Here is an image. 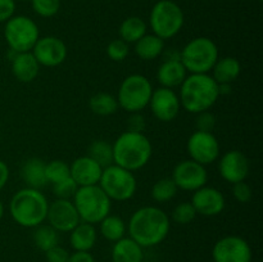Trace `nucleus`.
I'll return each instance as SVG.
<instances>
[{
    "label": "nucleus",
    "instance_id": "nucleus-24",
    "mask_svg": "<svg viewBox=\"0 0 263 262\" xmlns=\"http://www.w3.org/2000/svg\"><path fill=\"white\" fill-rule=\"evenodd\" d=\"M143 247L139 246L134 239L122 238L115 241L112 248L113 262H143Z\"/></svg>",
    "mask_w": 263,
    "mask_h": 262
},
{
    "label": "nucleus",
    "instance_id": "nucleus-35",
    "mask_svg": "<svg viewBox=\"0 0 263 262\" xmlns=\"http://www.w3.org/2000/svg\"><path fill=\"white\" fill-rule=\"evenodd\" d=\"M197 216L195 208L190 202H182L179 203L176 207L172 211V220L180 225H186L190 223Z\"/></svg>",
    "mask_w": 263,
    "mask_h": 262
},
{
    "label": "nucleus",
    "instance_id": "nucleus-27",
    "mask_svg": "<svg viewBox=\"0 0 263 262\" xmlns=\"http://www.w3.org/2000/svg\"><path fill=\"white\" fill-rule=\"evenodd\" d=\"M118 33L127 44H135L146 33V23L139 17H128L121 23Z\"/></svg>",
    "mask_w": 263,
    "mask_h": 262
},
{
    "label": "nucleus",
    "instance_id": "nucleus-15",
    "mask_svg": "<svg viewBox=\"0 0 263 262\" xmlns=\"http://www.w3.org/2000/svg\"><path fill=\"white\" fill-rule=\"evenodd\" d=\"M31 53L40 66L57 67L66 61L68 50L61 39L55 36H44L39 38Z\"/></svg>",
    "mask_w": 263,
    "mask_h": 262
},
{
    "label": "nucleus",
    "instance_id": "nucleus-11",
    "mask_svg": "<svg viewBox=\"0 0 263 262\" xmlns=\"http://www.w3.org/2000/svg\"><path fill=\"white\" fill-rule=\"evenodd\" d=\"M253 252L249 243L238 235L223 236L212 248L215 262H251Z\"/></svg>",
    "mask_w": 263,
    "mask_h": 262
},
{
    "label": "nucleus",
    "instance_id": "nucleus-40",
    "mask_svg": "<svg viewBox=\"0 0 263 262\" xmlns=\"http://www.w3.org/2000/svg\"><path fill=\"white\" fill-rule=\"evenodd\" d=\"M45 258L48 262H67L69 258V253L64 247L58 244L45 252Z\"/></svg>",
    "mask_w": 263,
    "mask_h": 262
},
{
    "label": "nucleus",
    "instance_id": "nucleus-43",
    "mask_svg": "<svg viewBox=\"0 0 263 262\" xmlns=\"http://www.w3.org/2000/svg\"><path fill=\"white\" fill-rule=\"evenodd\" d=\"M67 262H95V259L90 252H74L69 254Z\"/></svg>",
    "mask_w": 263,
    "mask_h": 262
},
{
    "label": "nucleus",
    "instance_id": "nucleus-4",
    "mask_svg": "<svg viewBox=\"0 0 263 262\" xmlns=\"http://www.w3.org/2000/svg\"><path fill=\"white\" fill-rule=\"evenodd\" d=\"M49 203L37 189L25 188L15 193L9 203L13 220L23 228H36L46 220Z\"/></svg>",
    "mask_w": 263,
    "mask_h": 262
},
{
    "label": "nucleus",
    "instance_id": "nucleus-18",
    "mask_svg": "<svg viewBox=\"0 0 263 262\" xmlns=\"http://www.w3.org/2000/svg\"><path fill=\"white\" fill-rule=\"evenodd\" d=\"M195 212L202 216L212 217L220 215L225 208V197L218 189L212 186H202L195 190L192 202Z\"/></svg>",
    "mask_w": 263,
    "mask_h": 262
},
{
    "label": "nucleus",
    "instance_id": "nucleus-29",
    "mask_svg": "<svg viewBox=\"0 0 263 262\" xmlns=\"http://www.w3.org/2000/svg\"><path fill=\"white\" fill-rule=\"evenodd\" d=\"M89 107L92 113L98 116H110L117 112L118 102L117 98L108 92H98L92 95L89 100Z\"/></svg>",
    "mask_w": 263,
    "mask_h": 262
},
{
    "label": "nucleus",
    "instance_id": "nucleus-21",
    "mask_svg": "<svg viewBox=\"0 0 263 262\" xmlns=\"http://www.w3.org/2000/svg\"><path fill=\"white\" fill-rule=\"evenodd\" d=\"M186 77V69L181 61H163L157 71V80L162 87L180 86Z\"/></svg>",
    "mask_w": 263,
    "mask_h": 262
},
{
    "label": "nucleus",
    "instance_id": "nucleus-26",
    "mask_svg": "<svg viewBox=\"0 0 263 262\" xmlns=\"http://www.w3.org/2000/svg\"><path fill=\"white\" fill-rule=\"evenodd\" d=\"M164 50V40L157 35H145L135 43V53L143 61H153L162 55Z\"/></svg>",
    "mask_w": 263,
    "mask_h": 262
},
{
    "label": "nucleus",
    "instance_id": "nucleus-41",
    "mask_svg": "<svg viewBox=\"0 0 263 262\" xmlns=\"http://www.w3.org/2000/svg\"><path fill=\"white\" fill-rule=\"evenodd\" d=\"M145 118L140 112L131 113V116L127 120V127L128 131H134V133H143L145 130Z\"/></svg>",
    "mask_w": 263,
    "mask_h": 262
},
{
    "label": "nucleus",
    "instance_id": "nucleus-46",
    "mask_svg": "<svg viewBox=\"0 0 263 262\" xmlns=\"http://www.w3.org/2000/svg\"><path fill=\"white\" fill-rule=\"evenodd\" d=\"M3 216H4V204H3V202L0 200V220L3 218Z\"/></svg>",
    "mask_w": 263,
    "mask_h": 262
},
{
    "label": "nucleus",
    "instance_id": "nucleus-13",
    "mask_svg": "<svg viewBox=\"0 0 263 262\" xmlns=\"http://www.w3.org/2000/svg\"><path fill=\"white\" fill-rule=\"evenodd\" d=\"M171 179L176 184L177 189L195 192L207 184L208 174L203 164L193 159H185L175 166Z\"/></svg>",
    "mask_w": 263,
    "mask_h": 262
},
{
    "label": "nucleus",
    "instance_id": "nucleus-16",
    "mask_svg": "<svg viewBox=\"0 0 263 262\" xmlns=\"http://www.w3.org/2000/svg\"><path fill=\"white\" fill-rule=\"evenodd\" d=\"M149 105H151L154 117L162 122L174 121L181 108L179 95L172 89L162 86L157 90H153Z\"/></svg>",
    "mask_w": 263,
    "mask_h": 262
},
{
    "label": "nucleus",
    "instance_id": "nucleus-28",
    "mask_svg": "<svg viewBox=\"0 0 263 262\" xmlns=\"http://www.w3.org/2000/svg\"><path fill=\"white\" fill-rule=\"evenodd\" d=\"M100 234L109 241H117L125 238L126 223L121 217L116 215H108L100 221Z\"/></svg>",
    "mask_w": 263,
    "mask_h": 262
},
{
    "label": "nucleus",
    "instance_id": "nucleus-44",
    "mask_svg": "<svg viewBox=\"0 0 263 262\" xmlns=\"http://www.w3.org/2000/svg\"><path fill=\"white\" fill-rule=\"evenodd\" d=\"M9 167L7 166V163L4 161L0 159V190L7 185L8 180H9Z\"/></svg>",
    "mask_w": 263,
    "mask_h": 262
},
{
    "label": "nucleus",
    "instance_id": "nucleus-23",
    "mask_svg": "<svg viewBox=\"0 0 263 262\" xmlns=\"http://www.w3.org/2000/svg\"><path fill=\"white\" fill-rule=\"evenodd\" d=\"M21 176L26 182L27 188L32 189H43L48 180L45 176V162L40 158H30L22 164Z\"/></svg>",
    "mask_w": 263,
    "mask_h": 262
},
{
    "label": "nucleus",
    "instance_id": "nucleus-1",
    "mask_svg": "<svg viewBox=\"0 0 263 262\" xmlns=\"http://www.w3.org/2000/svg\"><path fill=\"white\" fill-rule=\"evenodd\" d=\"M171 228L170 217L163 210L145 205L133 213L128 222L130 238L143 248L161 244L167 238Z\"/></svg>",
    "mask_w": 263,
    "mask_h": 262
},
{
    "label": "nucleus",
    "instance_id": "nucleus-25",
    "mask_svg": "<svg viewBox=\"0 0 263 262\" xmlns=\"http://www.w3.org/2000/svg\"><path fill=\"white\" fill-rule=\"evenodd\" d=\"M213 80L220 84H233L241 72V64L234 57L218 58L212 68Z\"/></svg>",
    "mask_w": 263,
    "mask_h": 262
},
{
    "label": "nucleus",
    "instance_id": "nucleus-19",
    "mask_svg": "<svg viewBox=\"0 0 263 262\" xmlns=\"http://www.w3.org/2000/svg\"><path fill=\"white\" fill-rule=\"evenodd\" d=\"M102 172L103 167L89 156L76 158L69 166V176L73 179L79 188L98 185Z\"/></svg>",
    "mask_w": 263,
    "mask_h": 262
},
{
    "label": "nucleus",
    "instance_id": "nucleus-39",
    "mask_svg": "<svg viewBox=\"0 0 263 262\" xmlns=\"http://www.w3.org/2000/svg\"><path fill=\"white\" fill-rule=\"evenodd\" d=\"M233 194L235 197V199L240 203H248L249 200L252 199V193L251 186H249L247 182L240 181V182H235L233 185Z\"/></svg>",
    "mask_w": 263,
    "mask_h": 262
},
{
    "label": "nucleus",
    "instance_id": "nucleus-20",
    "mask_svg": "<svg viewBox=\"0 0 263 262\" xmlns=\"http://www.w3.org/2000/svg\"><path fill=\"white\" fill-rule=\"evenodd\" d=\"M12 72L18 81L31 82L37 77L40 64L31 51L14 53L12 58Z\"/></svg>",
    "mask_w": 263,
    "mask_h": 262
},
{
    "label": "nucleus",
    "instance_id": "nucleus-7",
    "mask_svg": "<svg viewBox=\"0 0 263 262\" xmlns=\"http://www.w3.org/2000/svg\"><path fill=\"white\" fill-rule=\"evenodd\" d=\"M184 12L177 3L172 0H159L153 5L149 22L154 35L162 40L176 36L184 26Z\"/></svg>",
    "mask_w": 263,
    "mask_h": 262
},
{
    "label": "nucleus",
    "instance_id": "nucleus-22",
    "mask_svg": "<svg viewBox=\"0 0 263 262\" xmlns=\"http://www.w3.org/2000/svg\"><path fill=\"white\" fill-rule=\"evenodd\" d=\"M69 233V243L74 252H90L97 243V230L91 223L82 221Z\"/></svg>",
    "mask_w": 263,
    "mask_h": 262
},
{
    "label": "nucleus",
    "instance_id": "nucleus-12",
    "mask_svg": "<svg viewBox=\"0 0 263 262\" xmlns=\"http://www.w3.org/2000/svg\"><path fill=\"white\" fill-rule=\"evenodd\" d=\"M187 153L190 159L203 164H211L220 157V143L212 133L195 131L187 139Z\"/></svg>",
    "mask_w": 263,
    "mask_h": 262
},
{
    "label": "nucleus",
    "instance_id": "nucleus-10",
    "mask_svg": "<svg viewBox=\"0 0 263 262\" xmlns=\"http://www.w3.org/2000/svg\"><path fill=\"white\" fill-rule=\"evenodd\" d=\"M4 38L8 46L14 53L31 51L40 38V31L35 21L26 15H13L5 22Z\"/></svg>",
    "mask_w": 263,
    "mask_h": 262
},
{
    "label": "nucleus",
    "instance_id": "nucleus-17",
    "mask_svg": "<svg viewBox=\"0 0 263 262\" xmlns=\"http://www.w3.org/2000/svg\"><path fill=\"white\" fill-rule=\"evenodd\" d=\"M218 171L222 179L231 184L244 181L249 172L248 158L240 151L226 152L218 162Z\"/></svg>",
    "mask_w": 263,
    "mask_h": 262
},
{
    "label": "nucleus",
    "instance_id": "nucleus-38",
    "mask_svg": "<svg viewBox=\"0 0 263 262\" xmlns=\"http://www.w3.org/2000/svg\"><path fill=\"white\" fill-rule=\"evenodd\" d=\"M216 126V117L208 110L198 113L197 118V130L205 131V133H212V130Z\"/></svg>",
    "mask_w": 263,
    "mask_h": 262
},
{
    "label": "nucleus",
    "instance_id": "nucleus-37",
    "mask_svg": "<svg viewBox=\"0 0 263 262\" xmlns=\"http://www.w3.org/2000/svg\"><path fill=\"white\" fill-rule=\"evenodd\" d=\"M51 185H53V193L58 197V199H71V198H73L76 190L79 189V186L71 176Z\"/></svg>",
    "mask_w": 263,
    "mask_h": 262
},
{
    "label": "nucleus",
    "instance_id": "nucleus-45",
    "mask_svg": "<svg viewBox=\"0 0 263 262\" xmlns=\"http://www.w3.org/2000/svg\"><path fill=\"white\" fill-rule=\"evenodd\" d=\"M162 55H163V61H180V51L177 50L176 48H172V49H168V50L164 51L162 53Z\"/></svg>",
    "mask_w": 263,
    "mask_h": 262
},
{
    "label": "nucleus",
    "instance_id": "nucleus-42",
    "mask_svg": "<svg viewBox=\"0 0 263 262\" xmlns=\"http://www.w3.org/2000/svg\"><path fill=\"white\" fill-rule=\"evenodd\" d=\"M15 0H0V23L7 22L14 15Z\"/></svg>",
    "mask_w": 263,
    "mask_h": 262
},
{
    "label": "nucleus",
    "instance_id": "nucleus-14",
    "mask_svg": "<svg viewBox=\"0 0 263 262\" xmlns=\"http://www.w3.org/2000/svg\"><path fill=\"white\" fill-rule=\"evenodd\" d=\"M46 220L58 233H69L81 222L73 202L69 199H57L49 204Z\"/></svg>",
    "mask_w": 263,
    "mask_h": 262
},
{
    "label": "nucleus",
    "instance_id": "nucleus-33",
    "mask_svg": "<svg viewBox=\"0 0 263 262\" xmlns=\"http://www.w3.org/2000/svg\"><path fill=\"white\" fill-rule=\"evenodd\" d=\"M45 176L50 184L62 181V180L69 177V166L61 159L48 162L45 163Z\"/></svg>",
    "mask_w": 263,
    "mask_h": 262
},
{
    "label": "nucleus",
    "instance_id": "nucleus-32",
    "mask_svg": "<svg viewBox=\"0 0 263 262\" xmlns=\"http://www.w3.org/2000/svg\"><path fill=\"white\" fill-rule=\"evenodd\" d=\"M177 186L171 177H164V179L158 180L152 188V197L156 202L166 203L171 200L176 195Z\"/></svg>",
    "mask_w": 263,
    "mask_h": 262
},
{
    "label": "nucleus",
    "instance_id": "nucleus-6",
    "mask_svg": "<svg viewBox=\"0 0 263 262\" xmlns=\"http://www.w3.org/2000/svg\"><path fill=\"white\" fill-rule=\"evenodd\" d=\"M217 59V45L208 38L192 39L180 51V61L190 73H210Z\"/></svg>",
    "mask_w": 263,
    "mask_h": 262
},
{
    "label": "nucleus",
    "instance_id": "nucleus-36",
    "mask_svg": "<svg viewBox=\"0 0 263 262\" xmlns=\"http://www.w3.org/2000/svg\"><path fill=\"white\" fill-rule=\"evenodd\" d=\"M128 53H130V46L122 39L112 40L107 46L108 57L115 62H122L123 59L127 58Z\"/></svg>",
    "mask_w": 263,
    "mask_h": 262
},
{
    "label": "nucleus",
    "instance_id": "nucleus-34",
    "mask_svg": "<svg viewBox=\"0 0 263 262\" xmlns=\"http://www.w3.org/2000/svg\"><path fill=\"white\" fill-rule=\"evenodd\" d=\"M33 12L44 18L54 17L61 9V0H31Z\"/></svg>",
    "mask_w": 263,
    "mask_h": 262
},
{
    "label": "nucleus",
    "instance_id": "nucleus-30",
    "mask_svg": "<svg viewBox=\"0 0 263 262\" xmlns=\"http://www.w3.org/2000/svg\"><path fill=\"white\" fill-rule=\"evenodd\" d=\"M35 231L32 234L33 243L40 251L46 252L53 247L58 246L59 243V234L58 231L50 225H39L36 226Z\"/></svg>",
    "mask_w": 263,
    "mask_h": 262
},
{
    "label": "nucleus",
    "instance_id": "nucleus-47",
    "mask_svg": "<svg viewBox=\"0 0 263 262\" xmlns=\"http://www.w3.org/2000/svg\"><path fill=\"white\" fill-rule=\"evenodd\" d=\"M20 2H27V0H20Z\"/></svg>",
    "mask_w": 263,
    "mask_h": 262
},
{
    "label": "nucleus",
    "instance_id": "nucleus-5",
    "mask_svg": "<svg viewBox=\"0 0 263 262\" xmlns=\"http://www.w3.org/2000/svg\"><path fill=\"white\" fill-rule=\"evenodd\" d=\"M73 204L81 221L87 223H99L110 213L112 200L107 197L99 185L80 186L73 195Z\"/></svg>",
    "mask_w": 263,
    "mask_h": 262
},
{
    "label": "nucleus",
    "instance_id": "nucleus-2",
    "mask_svg": "<svg viewBox=\"0 0 263 262\" xmlns=\"http://www.w3.org/2000/svg\"><path fill=\"white\" fill-rule=\"evenodd\" d=\"M180 87L181 107L195 115L212 108L220 97L218 84L208 73H192L185 77Z\"/></svg>",
    "mask_w": 263,
    "mask_h": 262
},
{
    "label": "nucleus",
    "instance_id": "nucleus-31",
    "mask_svg": "<svg viewBox=\"0 0 263 262\" xmlns=\"http://www.w3.org/2000/svg\"><path fill=\"white\" fill-rule=\"evenodd\" d=\"M90 158L94 159L97 163L104 167L113 164V148L112 144H109L105 140H95L90 144L89 154Z\"/></svg>",
    "mask_w": 263,
    "mask_h": 262
},
{
    "label": "nucleus",
    "instance_id": "nucleus-8",
    "mask_svg": "<svg viewBox=\"0 0 263 262\" xmlns=\"http://www.w3.org/2000/svg\"><path fill=\"white\" fill-rule=\"evenodd\" d=\"M153 86L145 76L139 73L130 74L120 85L117 102L122 109L128 113H135L143 110L149 105Z\"/></svg>",
    "mask_w": 263,
    "mask_h": 262
},
{
    "label": "nucleus",
    "instance_id": "nucleus-9",
    "mask_svg": "<svg viewBox=\"0 0 263 262\" xmlns=\"http://www.w3.org/2000/svg\"><path fill=\"white\" fill-rule=\"evenodd\" d=\"M99 185L110 200L125 202L135 195L138 182L133 171L122 169L117 164L104 167L100 176Z\"/></svg>",
    "mask_w": 263,
    "mask_h": 262
},
{
    "label": "nucleus",
    "instance_id": "nucleus-3",
    "mask_svg": "<svg viewBox=\"0 0 263 262\" xmlns=\"http://www.w3.org/2000/svg\"><path fill=\"white\" fill-rule=\"evenodd\" d=\"M113 163L128 171L143 169L151 161L152 143L144 133L125 131L112 145Z\"/></svg>",
    "mask_w": 263,
    "mask_h": 262
}]
</instances>
